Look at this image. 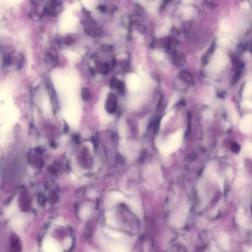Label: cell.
<instances>
[{
  "label": "cell",
  "instance_id": "obj_1",
  "mask_svg": "<svg viewBox=\"0 0 252 252\" xmlns=\"http://www.w3.org/2000/svg\"><path fill=\"white\" fill-rule=\"evenodd\" d=\"M183 135V130H179L171 134L165 140L158 137L156 144L160 153L163 155L168 156L179 149L182 144Z\"/></svg>",
  "mask_w": 252,
  "mask_h": 252
},
{
  "label": "cell",
  "instance_id": "obj_2",
  "mask_svg": "<svg viewBox=\"0 0 252 252\" xmlns=\"http://www.w3.org/2000/svg\"><path fill=\"white\" fill-rule=\"evenodd\" d=\"M188 208L186 206H183L180 207L173 217V222L178 227H182L185 223Z\"/></svg>",
  "mask_w": 252,
  "mask_h": 252
},
{
  "label": "cell",
  "instance_id": "obj_3",
  "mask_svg": "<svg viewBox=\"0 0 252 252\" xmlns=\"http://www.w3.org/2000/svg\"><path fill=\"white\" fill-rule=\"evenodd\" d=\"M205 173L206 176H207L209 179L213 181L217 182L220 188L222 191L223 190L224 180L219 175H218V173L216 172L214 165L212 164H210L206 169Z\"/></svg>",
  "mask_w": 252,
  "mask_h": 252
},
{
  "label": "cell",
  "instance_id": "obj_4",
  "mask_svg": "<svg viewBox=\"0 0 252 252\" xmlns=\"http://www.w3.org/2000/svg\"><path fill=\"white\" fill-rule=\"evenodd\" d=\"M238 128L243 134H250L252 132V115L251 113L245 115L240 122Z\"/></svg>",
  "mask_w": 252,
  "mask_h": 252
},
{
  "label": "cell",
  "instance_id": "obj_5",
  "mask_svg": "<svg viewBox=\"0 0 252 252\" xmlns=\"http://www.w3.org/2000/svg\"><path fill=\"white\" fill-rule=\"evenodd\" d=\"M43 248L44 252H61L59 243L52 238H47L44 240Z\"/></svg>",
  "mask_w": 252,
  "mask_h": 252
},
{
  "label": "cell",
  "instance_id": "obj_6",
  "mask_svg": "<svg viewBox=\"0 0 252 252\" xmlns=\"http://www.w3.org/2000/svg\"><path fill=\"white\" fill-rule=\"evenodd\" d=\"M117 98L113 94L109 93L106 101V111L109 113H114L117 109Z\"/></svg>",
  "mask_w": 252,
  "mask_h": 252
},
{
  "label": "cell",
  "instance_id": "obj_7",
  "mask_svg": "<svg viewBox=\"0 0 252 252\" xmlns=\"http://www.w3.org/2000/svg\"><path fill=\"white\" fill-rule=\"evenodd\" d=\"M236 220L238 224L243 227H248L247 218L245 213L244 210L242 207H239L237 211Z\"/></svg>",
  "mask_w": 252,
  "mask_h": 252
},
{
  "label": "cell",
  "instance_id": "obj_8",
  "mask_svg": "<svg viewBox=\"0 0 252 252\" xmlns=\"http://www.w3.org/2000/svg\"><path fill=\"white\" fill-rule=\"evenodd\" d=\"M111 88L112 89H116L120 94H124L125 91V86L122 81L117 79H113L111 83Z\"/></svg>",
  "mask_w": 252,
  "mask_h": 252
},
{
  "label": "cell",
  "instance_id": "obj_9",
  "mask_svg": "<svg viewBox=\"0 0 252 252\" xmlns=\"http://www.w3.org/2000/svg\"><path fill=\"white\" fill-rule=\"evenodd\" d=\"M219 242L222 248L224 249H229L230 246V237L229 235L226 234H221L219 238Z\"/></svg>",
  "mask_w": 252,
  "mask_h": 252
},
{
  "label": "cell",
  "instance_id": "obj_10",
  "mask_svg": "<svg viewBox=\"0 0 252 252\" xmlns=\"http://www.w3.org/2000/svg\"><path fill=\"white\" fill-rule=\"evenodd\" d=\"M180 77L184 82H186L188 84L191 85H193L195 83L194 80H193V78L191 76V75H190L188 72H186V71H183V72H181L180 74Z\"/></svg>",
  "mask_w": 252,
  "mask_h": 252
},
{
  "label": "cell",
  "instance_id": "obj_11",
  "mask_svg": "<svg viewBox=\"0 0 252 252\" xmlns=\"http://www.w3.org/2000/svg\"><path fill=\"white\" fill-rule=\"evenodd\" d=\"M45 62L48 65H54L57 62V57L51 52H48L45 55Z\"/></svg>",
  "mask_w": 252,
  "mask_h": 252
},
{
  "label": "cell",
  "instance_id": "obj_12",
  "mask_svg": "<svg viewBox=\"0 0 252 252\" xmlns=\"http://www.w3.org/2000/svg\"><path fill=\"white\" fill-rule=\"evenodd\" d=\"M228 112L230 118L234 124L237 123L238 120V115L237 111L233 106H228Z\"/></svg>",
  "mask_w": 252,
  "mask_h": 252
},
{
  "label": "cell",
  "instance_id": "obj_13",
  "mask_svg": "<svg viewBox=\"0 0 252 252\" xmlns=\"http://www.w3.org/2000/svg\"><path fill=\"white\" fill-rule=\"evenodd\" d=\"M111 252H129V249L127 246L123 245L116 244L112 245L110 249Z\"/></svg>",
  "mask_w": 252,
  "mask_h": 252
},
{
  "label": "cell",
  "instance_id": "obj_14",
  "mask_svg": "<svg viewBox=\"0 0 252 252\" xmlns=\"http://www.w3.org/2000/svg\"><path fill=\"white\" fill-rule=\"evenodd\" d=\"M105 232L106 233L111 236V237L116 239H121L125 237V234L120 232H116L115 230H111L110 229H106Z\"/></svg>",
  "mask_w": 252,
  "mask_h": 252
},
{
  "label": "cell",
  "instance_id": "obj_15",
  "mask_svg": "<svg viewBox=\"0 0 252 252\" xmlns=\"http://www.w3.org/2000/svg\"><path fill=\"white\" fill-rule=\"evenodd\" d=\"M184 58L180 53L174 52L173 54V60L177 65H181L184 63Z\"/></svg>",
  "mask_w": 252,
  "mask_h": 252
},
{
  "label": "cell",
  "instance_id": "obj_16",
  "mask_svg": "<svg viewBox=\"0 0 252 252\" xmlns=\"http://www.w3.org/2000/svg\"><path fill=\"white\" fill-rule=\"evenodd\" d=\"M106 222L108 224L113 227H117L118 225L117 221H116L115 218H114V217L111 213H108L106 215Z\"/></svg>",
  "mask_w": 252,
  "mask_h": 252
},
{
  "label": "cell",
  "instance_id": "obj_17",
  "mask_svg": "<svg viewBox=\"0 0 252 252\" xmlns=\"http://www.w3.org/2000/svg\"><path fill=\"white\" fill-rule=\"evenodd\" d=\"M173 114H174V111H171L163 118L160 122V128L161 129H163L165 127V125L167 124V123L168 122L170 118L172 116Z\"/></svg>",
  "mask_w": 252,
  "mask_h": 252
},
{
  "label": "cell",
  "instance_id": "obj_18",
  "mask_svg": "<svg viewBox=\"0 0 252 252\" xmlns=\"http://www.w3.org/2000/svg\"><path fill=\"white\" fill-rule=\"evenodd\" d=\"M81 97L84 101H88L91 98V93L87 88H83L81 91Z\"/></svg>",
  "mask_w": 252,
  "mask_h": 252
},
{
  "label": "cell",
  "instance_id": "obj_19",
  "mask_svg": "<svg viewBox=\"0 0 252 252\" xmlns=\"http://www.w3.org/2000/svg\"><path fill=\"white\" fill-rule=\"evenodd\" d=\"M91 214L90 209L88 207H84L81 209L80 212V216L83 220L87 219L90 216Z\"/></svg>",
  "mask_w": 252,
  "mask_h": 252
},
{
  "label": "cell",
  "instance_id": "obj_20",
  "mask_svg": "<svg viewBox=\"0 0 252 252\" xmlns=\"http://www.w3.org/2000/svg\"><path fill=\"white\" fill-rule=\"evenodd\" d=\"M17 210V205L15 202H14L8 207L6 211V216L9 217L12 215Z\"/></svg>",
  "mask_w": 252,
  "mask_h": 252
},
{
  "label": "cell",
  "instance_id": "obj_21",
  "mask_svg": "<svg viewBox=\"0 0 252 252\" xmlns=\"http://www.w3.org/2000/svg\"><path fill=\"white\" fill-rule=\"evenodd\" d=\"M244 152L246 156L251 158L252 154V146L251 143L247 142L245 145Z\"/></svg>",
  "mask_w": 252,
  "mask_h": 252
},
{
  "label": "cell",
  "instance_id": "obj_22",
  "mask_svg": "<svg viewBox=\"0 0 252 252\" xmlns=\"http://www.w3.org/2000/svg\"><path fill=\"white\" fill-rule=\"evenodd\" d=\"M23 220L20 218H15L11 222V225L15 229H20L23 225Z\"/></svg>",
  "mask_w": 252,
  "mask_h": 252
},
{
  "label": "cell",
  "instance_id": "obj_23",
  "mask_svg": "<svg viewBox=\"0 0 252 252\" xmlns=\"http://www.w3.org/2000/svg\"><path fill=\"white\" fill-rule=\"evenodd\" d=\"M178 100V95H174V96H173L172 97L170 100V103H168L167 111H169L172 107L173 106H174V104L176 103V101H177Z\"/></svg>",
  "mask_w": 252,
  "mask_h": 252
},
{
  "label": "cell",
  "instance_id": "obj_24",
  "mask_svg": "<svg viewBox=\"0 0 252 252\" xmlns=\"http://www.w3.org/2000/svg\"><path fill=\"white\" fill-rule=\"evenodd\" d=\"M12 62V60H11V57L9 55H6L5 57L4 58L3 62V67L4 68L5 67H9V65H11Z\"/></svg>",
  "mask_w": 252,
  "mask_h": 252
},
{
  "label": "cell",
  "instance_id": "obj_25",
  "mask_svg": "<svg viewBox=\"0 0 252 252\" xmlns=\"http://www.w3.org/2000/svg\"><path fill=\"white\" fill-rule=\"evenodd\" d=\"M251 92H252V85H251V83H248L246 86L244 95L245 96H249L251 94Z\"/></svg>",
  "mask_w": 252,
  "mask_h": 252
},
{
  "label": "cell",
  "instance_id": "obj_26",
  "mask_svg": "<svg viewBox=\"0 0 252 252\" xmlns=\"http://www.w3.org/2000/svg\"><path fill=\"white\" fill-rule=\"evenodd\" d=\"M71 245H72V240L70 239V238H67L65 240L64 242V247L65 249H69L70 248Z\"/></svg>",
  "mask_w": 252,
  "mask_h": 252
},
{
  "label": "cell",
  "instance_id": "obj_27",
  "mask_svg": "<svg viewBox=\"0 0 252 252\" xmlns=\"http://www.w3.org/2000/svg\"><path fill=\"white\" fill-rule=\"evenodd\" d=\"M55 224L57 225L64 226L65 225V222L62 218H58L55 221Z\"/></svg>",
  "mask_w": 252,
  "mask_h": 252
},
{
  "label": "cell",
  "instance_id": "obj_28",
  "mask_svg": "<svg viewBox=\"0 0 252 252\" xmlns=\"http://www.w3.org/2000/svg\"><path fill=\"white\" fill-rule=\"evenodd\" d=\"M73 42V39H72L70 37H65V39H64V44H67V45L70 44H72Z\"/></svg>",
  "mask_w": 252,
  "mask_h": 252
},
{
  "label": "cell",
  "instance_id": "obj_29",
  "mask_svg": "<svg viewBox=\"0 0 252 252\" xmlns=\"http://www.w3.org/2000/svg\"><path fill=\"white\" fill-rule=\"evenodd\" d=\"M243 106L244 108H252V103L251 101H245L243 103Z\"/></svg>",
  "mask_w": 252,
  "mask_h": 252
},
{
  "label": "cell",
  "instance_id": "obj_30",
  "mask_svg": "<svg viewBox=\"0 0 252 252\" xmlns=\"http://www.w3.org/2000/svg\"><path fill=\"white\" fill-rule=\"evenodd\" d=\"M91 140H92V143L93 144L94 147H95V148H97L98 147V141L97 139L95 137H92V138H91Z\"/></svg>",
  "mask_w": 252,
  "mask_h": 252
},
{
  "label": "cell",
  "instance_id": "obj_31",
  "mask_svg": "<svg viewBox=\"0 0 252 252\" xmlns=\"http://www.w3.org/2000/svg\"><path fill=\"white\" fill-rule=\"evenodd\" d=\"M156 56L157 59L158 60H160V61H162V60L163 59V57H164L162 53H160V52H157L156 54Z\"/></svg>",
  "mask_w": 252,
  "mask_h": 252
},
{
  "label": "cell",
  "instance_id": "obj_32",
  "mask_svg": "<svg viewBox=\"0 0 252 252\" xmlns=\"http://www.w3.org/2000/svg\"><path fill=\"white\" fill-rule=\"evenodd\" d=\"M69 130V126L68 125L67 123H65V125H64V132H67Z\"/></svg>",
  "mask_w": 252,
  "mask_h": 252
},
{
  "label": "cell",
  "instance_id": "obj_33",
  "mask_svg": "<svg viewBox=\"0 0 252 252\" xmlns=\"http://www.w3.org/2000/svg\"><path fill=\"white\" fill-rule=\"evenodd\" d=\"M247 252H252V250L251 249H249V250Z\"/></svg>",
  "mask_w": 252,
  "mask_h": 252
},
{
  "label": "cell",
  "instance_id": "obj_34",
  "mask_svg": "<svg viewBox=\"0 0 252 252\" xmlns=\"http://www.w3.org/2000/svg\"><path fill=\"white\" fill-rule=\"evenodd\" d=\"M91 252H95V251H91Z\"/></svg>",
  "mask_w": 252,
  "mask_h": 252
},
{
  "label": "cell",
  "instance_id": "obj_35",
  "mask_svg": "<svg viewBox=\"0 0 252 252\" xmlns=\"http://www.w3.org/2000/svg\"><path fill=\"white\" fill-rule=\"evenodd\" d=\"M0 51H1V47H0Z\"/></svg>",
  "mask_w": 252,
  "mask_h": 252
}]
</instances>
